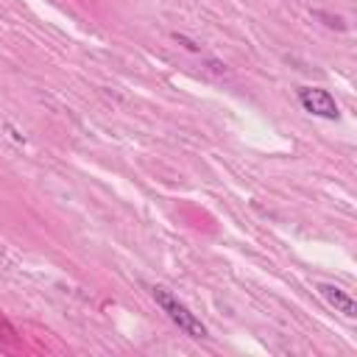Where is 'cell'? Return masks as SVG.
Segmentation results:
<instances>
[{"label": "cell", "instance_id": "cell-1", "mask_svg": "<svg viewBox=\"0 0 357 357\" xmlns=\"http://www.w3.org/2000/svg\"><path fill=\"white\" fill-rule=\"evenodd\" d=\"M151 293H154V302L162 307V313H168V318H171L182 332H187L190 338H206V327L201 324V318H198L195 313H190V307L182 305L171 291L154 288Z\"/></svg>", "mask_w": 357, "mask_h": 357}, {"label": "cell", "instance_id": "cell-2", "mask_svg": "<svg viewBox=\"0 0 357 357\" xmlns=\"http://www.w3.org/2000/svg\"><path fill=\"white\" fill-rule=\"evenodd\" d=\"M299 104L305 106V112H310L316 117H324V120H338L340 117V109H338L335 98L321 87H302L299 90Z\"/></svg>", "mask_w": 357, "mask_h": 357}, {"label": "cell", "instance_id": "cell-3", "mask_svg": "<svg viewBox=\"0 0 357 357\" xmlns=\"http://www.w3.org/2000/svg\"><path fill=\"white\" fill-rule=\"evenodd\" d=\"M318 293L324 296V302H327L329 307H335V310L343 313L346 318H354V316H357V302H354L343 288H338V284L321 282V284H318Z\"/></svg>", "mask_w": 357, "mask_h": 357}, {"label": "cell", "instance_id": "cell-4", "mask_svg": "<svg viewBox=\"0 0 357 357\" xmlns=\"http://www.w3.org/2000/svg\"><path fill=\"white\" fill-rule=\"evenodd\" d=\"M318 17H321V20H327V26H332V28H338V31H343V28H346L340 17H329V15H321V12H318Z\"/></svg>", "mask_w": 357, "mask_h": 357}, {"label": "cell", "instance_id": "cell-5", "mask_svg": "<svg viewBox=\"0 0 357 357\" xmlns=\"http://www.w3.org/2000/svg\"><path fill=\"white\" fill-rule=\"evenodd\" d=\"M173 39H176V42H182V45H184L187 50H193V53H198V45H195V42H190L187 37H182V34H173Z\"/></svg>", "mask_w": 357, "mask_h": 357}]
</instances>
